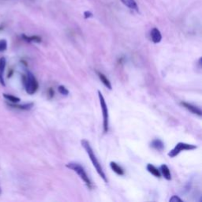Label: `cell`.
Instances as JSON below:
<instances>
[{"mask_svg": "<svg viewBox=\"0 0 202 202\" xmlns=\"http://www.w3.org/2000/svg\"><path fill=\"white\" fill-rule=\"evenodd\" d=\"M150 36H151V39H152V42H153L154 44H158L162 40V35L160 33V31L159 30L158 28H153L151 30L150 32Z\"/></svg>", "mask_w": 202, "mask_h": 202, "instance_id": "cell-7", "label": "cell"}, {"mask_svg": "<svg viewBox=\"0 0 202 202\" xmlns=\"http://www.w3.org/2000/svg\"><path fill=\"white\" fill-rule=\"evenodd\" d=\"M66 167L69 169L74 170V172H76L77 175H79V177L83 180V182H85V185H87L89 189H92V183L91 182L90 179H89V175H87L85 170L84 169V167L81 165L80 164L76 162H70L66 165Z\"/></svg>", "mask_w": 202, "mask_h": 202, "instance_id": "cell-2", "label": "cell"}, {"mask_svg": "<svg viewBox=\"0 0 202 202\" xmlns=\"http://www.w3.org/2000/svg\"><path fill=\"white\" fill-rule=\"evenodd\" d=\"M98 96H99V99H100V107H101V109H102V112H103V119H104L103 125H104V133H107L109 130L108 108H107V104H106V101L105 100H104V96H103V94L101 93L100 91H98Z\"/></svg>", "mask_w": 202, "mask_h": 202, "instance_id": "cell-4", "label": "cell"}, {"mask_svg": "<svg viewBox=\"0 0 202 202\" xmlns=\"http://www.w3.org/2000/svg\"><path fill=\"white\" fill-rule=\"evenodd\" d=\"M146 169H147V170L150 173V174H152V175H154L155 177L156 178L161 177V173L160 171V170L157 169L156 167H155V166L152 165V164H148L147 167H146Z\"/></svg>", "mask_w": 202, "mask_h": 202, "instance_id": "cell-13", "label": "cell"}, {"mask_svg": "<svg viewBox=\"0 0 202 202\" xmlns=\"http://www.w3.org/2000/svg\"><path fill=\"white\" fill-rule=\"evenodd\" d=\"M121 2H122L123 5L127 7L128 8L131 9V10H134L137 12H139L138 7H137V3L136 2L135 0H121Z\"/></svg>", "mask_w": 202, "mask_h": 202, "instance_id": "cell-10", "label": "cell"}, {"mask_svg": "<svg viewBox=\"0 0 202 202\" xmlns=\"http://www.w3.org/2000/svg\"><path fill=\"white\" fill-rule=\"evenodd\" d=\"M7 42L6 40H0V52H2L7 50Z\"/></svg>", "mask_w": 202, "mask_h": 202, "instance_id": "cell-19", "label": "cell"}, {"mask_svg": "<svg viewBox=\"0 0 202 202\" xmlns=\"http://www.w3.org/2000/svg\"><path fill=\"white\" fill-rule=\"evenodd\" d=\"M6 64H7V61L4 57L0 59V83L2 85H5V81H4V70H5Z\"/></svg>", "mask_w": 202, "mask_h": 202, "instance_id": "cell-8", "label": "cell"}, {"mask_svg": "<svg viewBox=\"0 0 202 202\" xmlns=\"http://www.w3.org/2000/svg\"><path fill=\"white\" fill-rule=\"evenodd\" d=\"M2 194V189H1V187H0V194Z\"/></svg>", "mask_w": 202, "mask_h": 202, "instance_id": "cell-22", "label": "cell"}, {"mask_svg": "<svg viewBox=\"0 0 202 202\" xmlns=\"http://www.w3.org/2000/svg\"><path fill=\"white\" fill-rule=\"evenodd\" d=\"M3 96L5 97L6 100H7L11 104H17L21 101V99L17 96H14L13 95H10V94H3Z\"/></svg>", "mask_w": 202, "mask_h": 202, "instance_id": "cell-15", "label": "cell"}, {"mask_svg": "<svg viewBox=\"0 0 202 202\" xmlns=\"http://www.w3.org/2000/svg\"><path fill=\"white\" fill-rule=\"evenodd\" d=\"M150 145L151 147L153 148L154 149H155V150L157 151H160V152H161V151H163L164 149V142L161 140H160V139H155V140H152V141L151 142Z\"/></svg>", "mask_w": 202, "mask_h": 202, "instance_id": "cell-9", "label": "cell"}, {"mask_svg": "<svg viewBox=\"0 0 202 202\" xmlns=\"http://www.w3.org/2000/svg\"><path fill=\"white\" fill-rule=\"evenodd\" d=\"M160 171L161 175L164 176V178L165 179H167V180H170L171 179V175H170V169L168 168V167L166 164H163V165L160 166Z\"/></svg>", "mask_w": 202, "mask_h": 202, "instance_id": "cell-11", "label": "cell"}, {"mask_svg": "<svg viewBox=\"0 0 202 202\" xmlns=\"http://www.w3.org/2000/svg\"><path fill=\"white\" fill-rule=\"evenodd\" d=\"M197 149V146L194 145H190V144L183 143V142H179L175 145L174 149L170 150L168 152V156L170 158H174V157L177 156L181 152L185 150H194V149Z\"/></svg>", "mask_w": 202, "mask_h": 202, "instance_id": "cell-5", "label": "cell"}, {"mask_svg": "<svg viewBox=\"0 0 202 202\" xmlns=\"http://www.w3.org/2000/svg\"><path fill=\"white\" fill-rule=\"evenodd\" d=\"M11 107H16V108H19V109H22V110H29L33 106V104H23V105H17V104H10Z\"/></svg>", "mask_w": 202, "mask_h": 202, "instance_id": "cell-17", "label": "cell"}, {"mask_svg": "<svg viewBox=\"0 0 202 202\" xmlns=\"http://www.w3.org/2000/svg\"><path fill=\"white\" fill-rule=\"evenodd\" d=\"M169 201H170V202H182V199L179 198V197H178V196L173 195L170 198Z\"/></svg>", "mask_w": 202, "mask_h": 202, "instance_id": "cell-20", "label": "cell"}, {"mask_svg": "<svg viewBox=\"0 0 202 202\" xmlns=\"http://www.w3.org/2000/svg\"><path fill=\"white\" fill-rule=\"evenodd\" d=\"M84 17H85V19H88V18H89V17H92V13H91L90 11H85V13H84Z\"/></svg>", "mask_w": 202, "mask_h": 202, "instance_id": "cell-21", "label": "cell"}, {"mask_svg": "<svg viewBox=\"0 0 202 202\" xmlns=\"http://www.w3.org/2000/svg\"><path fill=\"white\" fill-rule=\"evenodd\" d=\"M23 81L27 93L32 95L37 92L39 88V84L32 73L27 71L26 74L23 77Z\"/></svg>", "mask_w": 202, "mask_h": 202, "instance_id": "cell-3", "label": "cell"}, {"mask_svg": "<svg viewBox=\"0 0 202 202\" xmlns=\"http://www.w3.org/2000/svg\"><path fill=\"white\" fill-rule=\"evenodd\" d=\"M22 37L27 42H36V43H40L41 42V37L38 36H32V37H27L25 35H22Z\"/></svg>", "mask_w": 202, "mask_h": 202, "instance_id": "cell-16", "label": "cell"}, {"mask_svg": "<svg viewBox=\"0 0 202 202\" xmlns=\"http://www.w3.org/2000/svg\"><path fill=\"white\" fill-rule=\"evenodd\" d=\"M97 75H98L99 78H100V80L101 81V82H102V83L105 85L106 87H107L108 89H110V90H111L112 89L111 84L110 81L107 79V77H106L104 74L100 73V72H97Z\"/></svg>", "mask_w": 202, "mask_h": 202, "instance_id": "cell-14", "label": "cell"}, {"mask_svg": "<svg viewBox=\"0 0 202 202\" xmlns=\"http://www.w3.org/2000/svg\"><path fill=\"white\" fill-rule=\"evenodd\" d=\"M181 105L183 107H185L186 110L190 111V112H192L193 114H195V115H198V116H201L202 112L201 110H200L199 107H196V106L193 105V104H189V103L186 102H181Z\"/></svg>", "mask_w": 202, "mask_h": 202, "instance_id": "cell-6", "label": "cell"}, {"mask_svg": "<svg viewBox=\"0 0 202 202\" xmlns=\"http://www.w3.org/2000/svg\"><path fill=\"white\" fill-rule=\"evenodd\" d=\"M110 166H111V168L112 169V170H113L115 173H116L117 175H123L124 173H125V171H124V170L122 169V167H120L117 163L113 162V161H112V162L110 163Z\"/></svg>", "mask_w": 202, "mask_h": 202, "instance_id": "cell-12", "label": "cell"}, {"mask_svg": "<svg viewBox=\"0 0 202 202\" xmlns=\"http://www.w3.org/2000/svg\"><path fill=\"white\" fill-rule=\"evenodd\" d=\"M58 91H59V93L62 94V95L67 96L69 94V91L67 90V88H66L65 86H63V85H59V87H58Z\"/></svg>", "mask_w": 202, "mask_h": 202, "instance_id": "cell-18", "label": "cell"}, {"mask_svg": "<svg viewBox=\"0 0 202 202\" xmlns=\"http://www.w3.org/2000/svg\"><path fill=\"white\" fill-rule=\"evenodd\" d=\"M81 143L82 147L85 149V151H86L87 154L89 155V159H90V160L92 161V164H93L94 167H95L96 170V171H97V173L99 174V175L102 178V179L104 181V182H107V177H106L105 173H104V170H103L102 167H101V164H100L99 160H97L96 156L95 153H94L93 150H92V147H91L89 142L87 140L84 139V140H82L81 141Z\"/></svg>", "mask_w": 202, "mask_h": 202, "instance_id": "cell-1", "label": "cell"}]
</instances>
